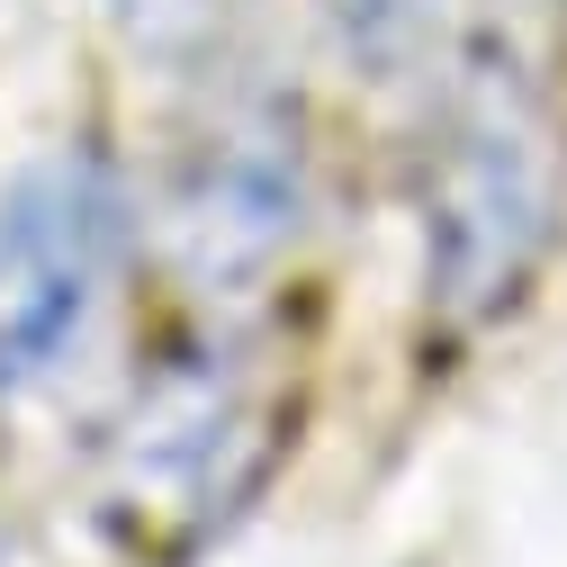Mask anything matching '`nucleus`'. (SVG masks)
I'll list each match as a JSON object with an SVG mask.
<instances>
[{
	"label": "nucleus",
	"mask_w": 567,
	"mask_h": 567,
	"mask_svg": "<svg viewBox=\"0 0 567 567\" xmlns=\"http://www.w3.org/2000/svg\"><path fill=\"white\" fill-rule=\"evenodd\" d=\"M414 217L423 298L460 333L514 316L549 270L567 235V109L514 28L460 37L433 91V126H423Z\"/></svg>",
	"instance_id": "obj_1"
},
{
	"label": "nucleus",
	"mask_w": 567,
	"mask_h": 567,
	"mask_svg": "<svg viewBox=\"0 0 567 567\" xmlns=\"http://www.w3.org/2000/svg\"><path fill=\"white\" fill-rule=\"evenodd\" d=\"M117 172L54 145L0 181V388H37L82 351L117 270Z\"/></svg>",
	"instance_id": "obj_2"
},
{
	"label": "nucleus",
	"mask_w": 567,
	"mask_h": 567,
	"mask_svg": "<svg viewBox=\"0 0 567 567\" xmlns=\"http://www.w3.org/2000/svg\"><path fill=\"white\" fill-rule=\"evenodd\" d=\"M270 442V396L207 351L198 370H172L135 396L109 451V505L135 523V540H198L261 486Z\"/></svg>",
	"instance_id": "obj_3"
},
{
	"label": "nucleus",
	"mask_w": 567,
	"mask_h": 567,
	"mask_svg": "<svg viewBox=\"0 0 567 567\" xmlns=\"http://www.w3.org/2000/svg\"><path fill=\"white\" fill-rule=\"evenodd\" d=\"M172 226H181L198 279L261 270L298 226V135L279 117H226L198 145V163L172 198Z\"/></svg>",
	"instance_id": "obj_4"
},
{
	"label": "nucleus",
	"mask_w": 567,
	"mask_h": 567,
	"mask_svg": "<svg viewBox=\"0 0 567 567\" xmlns=\"http://www.w3.org/2000/svg\"><path fill=\"white\" fill-rule=\"evenodd\" d=\"M252 0H109V19L126 28V45H145L163 63H198L235 37V19Z\"/></svg>",
	"instance_id": "obj_5"
},
{
	"label": "nucleus",
	"mask_w": 567,
	"mask_h": 567,
	"mask_svg": "<svg viewBox=\"0 0 567 567\" xmlns=\"http://www.w3.org/2000/svg\"><path fill=\"white\" fill-rule=\"evenodd\" d=\"M333 19L361 37V45H388V37L405 28V0H333Z\"/></svg>",
	"instance_id": "obj_6"
}]
</instances>
